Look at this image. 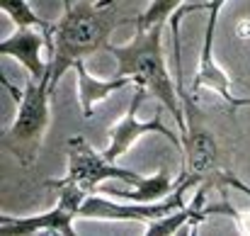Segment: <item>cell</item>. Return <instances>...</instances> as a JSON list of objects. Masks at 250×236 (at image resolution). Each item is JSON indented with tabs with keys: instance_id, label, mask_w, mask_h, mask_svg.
I'll return each mask as SVG.
<instances>
[{
	"instance_id": "obj_1",
	"label": "cell",
	"mask_w": 250,
	"mask_h": 236,
	"mask_svg": "<svg viewBox=\"0 0 250 236\" xmlns=\"http://www.w3.org/2000/svg\"><path fill=\"white\" fill-rule=\"evenodd\" d=\"M119 24L117 0H78L66 7L61 22L54 27L51 90L66 71L76 69L85 56L107 49L112 29Z\"/></svg>"
},
{
	"instance_id": "obj_2",
	"label": "cell",
	"mask_w": 250,
	"mask_h": 236,
	"mask_svg": "<svg viewBox=\"0 0 250 236\" xmlns=\"http://www.w3.org/2000/svg\"><path fill=\"white\" fill-rule=\"evenodd\" d=\"M163 24L156 27H136V34L124 47L107 44L104 51H109L117 59L114 78H129L134 85L146 88L167 112L180 124V134L187 129L182 100L177 95V83H172V76L163 59Z\"/></svg>"
},
{
	"instance_id": "obj_3",
	"label": "cell",
	"mask_w": 250,
	"mask_h": 236,
	"mask_svg": "<svg viewBox=\"0 0 250 236\" xmlns=\"http://www.w3.org/2000/svg\"><path fill=\"white\" fill-rule=\"evenodd\" d=\"M12 95H17V117L7 134L2 137V149L12 154L15 161L24 168L34 165L42 151L44 134L49 129V102H51V80H34L24 83V90L17 93L7 85Z\"/></svg>"
},
{
	"instance_id": "obj_4",
	"label": "cell",
	"mask_w": 250,
	"mask_h": 236,
	"mask_svg": "<svg viewBox=\"0 0 250 236\" xmlns=\"http://www.w3.org/2000/svg\"><path fill=\"white\" fill-rule=\"evenodd\" d=\"M46 188L56 190V205L44 212V214H32V217H0V232L7 236H20V234H42V232H51V234H63V236H76L73 219L81 217V207H83L85 197L90 195L85 188L71 180H46Z\"/></svg>"
},
{
	"instance_id": "obj_5",
	"label": "cell",
	"mask_w": 250,
	"mask_h": 236,
	"mask_svg": "<svg viewBox=\"0 0 250 236\" xmlns=\"http://www.w3.org/2000/svg\"><path fill=\"white\" fill-rule=\"evenodd\" d=\"M192 185L187 180H177L175 190H170L163 200L158 202H129V205H119L114 200L100 197V192H90L85 197L83 207H81V217L83 219H104V222H141V224H151L161 217L170 214L177 207H185V192Z\"/></svg>"
},
{
	"instance_id": "obj_6",
	"label": "cell",
	"mask_w": 250,
	"mask_h": 236,
	"mask_svg": "<svg viewBox=\"0 0 250 236\" xmlns=\"http://www.w3.org/2000/svg\"><path fill=\"white\" fill-rule=\"evenodd\" d=\"M63 180L78 183L87 192H97L104 180H122L129 188H136L146 178L107 161L104 154H97L83 137H71L68 139V173L63 175Z\"/></svg>"
},
{
	"instance_id": "obj_7",
	"label": "cell",
	"mask_w": 250,
	"mask_h": 236,
	"mask_svg": "<svg viewBox=\"0 0 250 236\" xmlns=\"http://www.w3.org/2000/svg\"><path fill=\"white\" fill-rule=\"evenodd\" d=\"M146 93H148L146 88L136 85L134 97H131V102H129V110H126L124 119L117 122V124L109 129V146L102 151L107 161L117 163L119 158L134 146V142L141 139L144 134H163L177 151L182 149V137H175V134L167 129L166 124H163V119H161V115H153V117L146 119V122L139 119V107H141V100L146 97Z\"/></svg>"
},
{
	"instance_id": "obj_8",
	"label": "cell",
	"mask_w": 250,
	"mask_h": 236,
	"mask_svg": "<svg viewBox=\"0 0 250 236\" xmlns=\"http://www.w3.org/2000/svg\"><path fill=\"white\" fill-rule=\"evenodd\" d=\"M226 0H209L202 5H187L182 7L185 15L187 12H197V10H207V29H204V44H202V56H199V69L194 73L192 83V95L199 93V88H211L214 93H219L231 107H238V97L231 95V78L226 76V71L214 61V34H216V22H219V12L224 10Z\"/></svg>"
},
{
	"instance_id": "obj_9",
	"label": "cell",
	"mask_w": 250,
	"mask_h": 236,
	"mask_svg": "<svg viewBox=\"0 0 250 236\" xmlns=\"http://www.w3.org/2000/svg\"><path fill=\"white\" fill-rule=\"evenodd\" d=\"M0 54L17 59L34 80H51V54H54V32L39 27H17L7 39L0 42Z\"/></svg>"
},
{
	"instance_id": "obj_10",
	"label": "cell",
	"mask_w": 250,
	"mask_h": 236,
	"mask_svg": "<svg viewBox=\"0 0 250 236\" xmlns=\"http://www.w3.org/2000/svg\"><path fill=\"white\" fill-rule=\"evenodd\" d=\"M73 71L78 73V93H81V107H83L85 117H92V112H95V102L109 97L114 90H122V88H126V85L131 83L129 78H114V76L102 78V80L92 78V76L85 71L83 61H78Z\"/></svg>"
},
{
	"instance_id": "obj_11",
	"label": "cell",
	"mask_w": 250,
	"mask_h": 236,
	"mask_svg": "<svg viewBox=\"0 0 250 236\" xmlns=\"http://www.w3.org/2000/svg\"><path fill=\"white\" fill-rule=\"evenodd\" d=\"M207 190H209V185H202L199 192L194 195L192 205L177 207V210H172V212L166 214V217H161V219L146 224V236L175 234V232H180L187 222H197V219H202V214H204V212H202V205H204V200H207Z\"/></svg>"
},
{
	"instance_id": "obj_12",
	"label": "cell",
	"mask_w": 250,
	"mask_h": 236,
	"mask_svg": "<svg viewBox=\"0 0 250 236\" xmlns=\"http://www.w3.org/2000/svg\"><path fill=\"white\" fill-rule=\"evenodd\" d=\"M170 175L167 170H161L156 175H148L141 185L136 188H129V190H117V188H107V185H100V195H112V197H124V200H131V202H158L163 200L167 192H170Z\"/></svg>"
},
{
	"instance_id": "obj_13",
	"label": "cell",
	"mask_w": 250,
	"mask_h": 236,
	"mask_svg": "<svg viewBox=\"0 0 250 236\" xmlns=\"http://www.w3.org/2000/svg\"><path fill=\"white\" fill-rule=\"evenodd\" d=\"M2 12L17 24V27H39L46 32H54L51 24H46L44 20H39V15L32 10L29 0H0Z\"/></svg>"
},
{
	"instance_id": "obj_14",
	"label": "cell",
	"mask_w": 250,
	"mask_h": 236,
	"mask_svg": "<svg viewBox=\"0 0 250 236\" xmlns=\"http://www.w3.org/2000/svg\"><path fill=\"white\" fill-rule=\"evenodd\" d=\"M182 7V0H151L148 7L144 10V15H139L136 27H156V24H166L170 17Z\"/></svg>"
},
{
	"instance_id": "obj_15",
	"label": "cell",
	"mask_w": 250,
	"mask_h": 236,
	"mask_svg": "<svg viewBox=\"0 0 250 236\" xmlns=\"http://www.w3.org/2000/svg\"><path fill=\"white\" fill-rule=\"evenodd\" d=\"M238 107H250V97H238Z\"/></svg>"
},
{
	"instance_id": "obj_16",
	"label": "cell",
	"mask_w": 250,
	"mask_h": 236,
	"mask_svg": "<svg viewBox=\"0 0 250 236\" xmlns=\"http://www.w3.org/2000/svg\"><path fill=\"white\" fill-rule=\"evenodd\" d=\"M73 5V0H63V7H71Z\"/></svg>"
}]
</instances>
